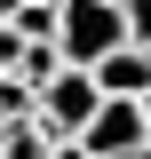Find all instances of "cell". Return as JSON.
Masks as SVG:
<instances>
[{
	"mask_svg": "<svg viewBox=\"0 0 151 159\" xmlns=\"http://www.w3.org/2000/svg\"><path fill=\"white\" fill-rule=\"evenodd\" d=\"M88 88L103 103H143L151 96V56H143V48H112L103 64H88Z\"/></svg>",
	"mask_w": 151,
	"mask_h": 159,
	"instance_id": "cell-3",
	"label": "cell"
},
{
	"mask_svg": "<svg viewBox=\"0 0 151 159\" xmlns=\"http://www.w3.org/2000/svg\"><path fill=\"white\" fill-rule=\"evenodd\" d=\"M112 48H127L119 0H64L56 8V56H64V72H88V64H103Z\"/></svg>",
	"mask_w": 151,
	"mask_h": 159,
	"instance_id": "cell-1",
	"label": "cell"
},
{
	"mask_svg": "<svg viewBox=\"0 0 151 159\" xmlns=\"http://www.w3.org/2000/svg\"><path fill=\"white\" fill-rule=\"evenodd\" d=\"M48 159H80V143H48Z\"/></svg>",
	"mask_w": 151,
	"mask_h": 159,
	"instance_id": "cell-7",
	"label": "cell"
},
{
	"mask_svg": "<svg viewBox=\"0 0 151 159\" xmlns=\"http://www.w3.org/2000/svg\"><path fill=\"white\" fill-rule=\"evenodd\" d=\"M119 32L127 48H151V0H119Z\"/></svg>",
	"mask_w": 151,
	"mask_h": 159,
	"instance_id": "cell-4",
	"label": "cell"
},
{
	"mask_svg": "<svg viewBox=\"0 0 151 159\" xmlns=\"http://www.w3.org/2000/svg\"><path fill=\"white\" fill-rule=\"evenodd\" d=\"M143 56H151V48H143Z\"/></svg>",
	"mask_w": 151,
	"mask_h": 159,
	"instance_id": "cell-10",
	"label": "cell"
},
{
	"mask_svg": "<svg viewBox=\"0 0 151 159\" xmlns=\"http://www.w3.org/2000/svg\"><path fill=\"white\" fill-rule=\"evenodd\" d=\"M135 159H151V143H143V151H135Z\"/></svg>",
	"mask_w": 151,
	"mask_h": 159,
	"instance_id": "cell-9",
	"label": "cell"
},
{
	"mask_svg": "<svg viewBox=\"0 0 151 159\" xmlns=\"http://www.w3.org/2000/svg\"><path fill=\"white\" fill-rule=\"evenodd\" d=\"M16 56H24V40L8 32V24H0V72H8V64H16Z\"/></svg>",
	"mask_w": 151,
	"mask_h": 159,
	"instance_id": "cell-6",
	"label": "cell"
},
{
	"mask_svg": "<svg viewBox=\"0 0 151 159\" xmlns=\"http://www.w3.org/2000/svg\"><path fill=\"white\" fill-rule=\"evenodd\" d=\"M135 111H143V135H151V96H143V103H135Z\"/></svg>",
	"mask_w": 151,
	"mask_h": 159,
	"instance_id": "cell-8",
	"label": "cell"
},
{
	"mask_svg": "<svg viewBox=\"0 0 151 159\" xmlns=\"http://www.w3.org/2000/svg\"><path fill=\"white\" fill-rule=\"evenodd\" d=\"M0 159H48V143H40L32 127H16V135H8V151H0Z\"/></svg>",
	"mask_w": 151,
	"mask_h": 159,
	"instance_id": "cell-5",
	"label": "cell"
},
{
	"mask_svg": "<svg viewBox=\"0 0 151 159\" xmlns=\"http://www.w3.org/2000/svg\"><path fill=\"white\" fill-rule=\"evenodd\" d=\"M72 143H80V159H135L151 135H143V111H135V103H95V119Z\"/></svg>",
	"mask_w": 151,
	"mask_h": 159,
	"instance_id": "cell-2",
	"label": "cell"
}]
</instances>
